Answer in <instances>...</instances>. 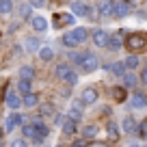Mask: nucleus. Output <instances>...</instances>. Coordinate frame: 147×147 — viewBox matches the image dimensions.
Wrapping results in <instances>:
<instances>
[{
  "label": "nucleus",
  "mask_w": 147,
  "mask_h": 147,
  "mask_svg": "<svg viewBox=\"0 0 147 147\" xmlns=\"http://www.w3.org/2000/svg\"><path fill=\"white\" fill-rule=\"evenodd\" d=\"M87 37H89V30L87 28H74L71 32H65L63 35V46H67V48H76L78 43H82V41H87Z\"/></svg>",
  "instance_id": "1"
},
{
  "label": "nucleus",
  "mask_w": 147,
  "mask_h": 147,
  "mask_svg": "<svg viewBox=\"0 0 147 147\" xmlns=\"http://www.w3.org/2000/svg\"><path fill=\"white\" fill-rule=\"evenodd\" d=\"M28 117L26 115H20V113H13V115H9V119H7V123H5V130L7 132H13L15 130V125H24V123H28Z\"/></svg>",
  "instance_id": "2"
},
{
  "label": "nucleus",
  "mask_w": 147,
  "mask_h": 147,
  "mask_svg": "<svg viewBox=\"0 0 147 147\" xmlns=\"http://www.w3.org/2000/svg\"><path fill=\"white\" fill-rule=\"evenodd\" d=\"M97 65H100L97 56H95V54H89V52H84L82 61H80V67H84V71H95Z\"/></svg>",
  "instance_id": "3"
},
{
  "label": "nucleus",
  "mask_w": 147,
  "mask_h": 147,
  "mask_svg": "<svg viewBox=\"0 0 147 147\" xmlns=\"http://www.w3.org/2000/svg\"><path fill=\"white\" fill-rule=\"evenodd\" d=\"M93 43H95L97 48H106L108 46V37H110V32H106L104 28H95V32H93Z\"/></svg>",
  "instance_id": "4"
},
{
  "label": "nucleus",
  "mask_w": 147,
  "mask_h": 147,
  "mask_svg": "<svg viewBox=\"0 0 147 147\" xmlns=\"http://www.w3.org/2000/svg\"><path fill=\"white\" fill-rule=\"evenodd\" d=\"M128 48L130 50H134V52H141V50H145V37L143 35H130L128 37Z\"/></svg>",
  "instance_id": "5"
},
{
  "label": "nucleus",
  "mask_w": 147,
  "mask_h": 147,
  "mask_svg": "<svg viewBox=\"0 0 147 147\" xmlns=\"http://www.w3.org/2000/svg\"><path fill=\"white\" fill-rule=\"evenodd\" d=\"M84 15V18H93V7L84 5V2H71V15Z\"/></svg>",
  "instance_id": "6"
},
{
  "label": "nucleus",
  "mask_w": 147,
  "mask_h": 147,
  "mask_svg": "<svg viewBox=\"0 0 147 147\" xmlns=\"http://www.w3.org/2000/svg\"><path fill=\"white\" fill-rule=\"evenodd\" d=\"M128 13H130V5L128 2H113V15L115 18H128Z\"/></svg>",
  "instance_id": "7"
},
{
  "label": "nucleus",
  "mask_w": 147,
  "mask_h": 147,
  "mask_svg": "<svg viewBox=\"0 0 147 147\" xmlns=\"http://www.w3.org/2000/svg\"><path fill=\"white\" fill-rule=\"evenodd\" d=\"M74 15L71 13H56V18H54V26L56 28H61V26H71L74 24Z\"/></svg>",
  "instance_id": "8"
},
{
  "label": "nucleus",
  "mask_w": 147,
  "mask_h": 147,
  "mask_svg": "<svg viewBox=\"0 0 147 147\" xmlns=\"http://www.w3.org/2000/svg\"><path fill=\"white\" fill-rule=\"evenodd\" d=\"M80 102H82V104H95V102H97V91H95L93 87H87V89L82 91Z\"/></svg>",
  "instance_id": "9"
},
{
  "label": "nucleus",
  "mask_w": 147,
  "mask_h": 147,
  "mask_svg": "<svg viewBox=\"0 0 147 147\" xmlns=\"http://www.w3.org/2000/svg\"><path fill=\"white\" fill-rule=\"evenodd\" d=\"M30 24H32V28H35L37 32H43L48 28V20L43 18V15H35V18L30 20Z\"/></svg>",
  "instance_id": "10"
},
{
  "label": "nucleus",
  "mask_w": 147,
  "mask_h": 147,
  "mask_svg": "<svg viewBox=\"0 0 147 147\" xmlns=\"http://www.w3.org/2000/svg\"><path fill=\"white\" fill-rule=\"evenodd\" d=\"M7 106H9L11 110H18L20 106H22V97L18 95V93H7Z\"/></svg>",
  "instance_id": "11"
},
{
  "label": "nucleus",
  "mask_w": 147,
  "mask_h": 147,
  "mask_svg": "<svg viewBox=\"0 0 147 147\" xmlns=\"http://www.w3.org/2000/svg\"><path fill=\"white\" fill-rule=\"evenodd\" d=\"M130 106L136 108V110H143L145 108V95H143V93H134V95L130 97Z\"/></svg>",
  "instance_id": "12"
},
{
  "label": "nucleus",
  "mask_w": 147,
  "mask_h": 147,
  "mask_svg": "<svg viewBox=\"0 0 147 147\" xmlns=\"http://www.w3.org/2000/svg\"><path fill=\"white\" fill-rule=\"evenodd\" d=\"M71 71H74V69H71V67H69V65H67V63H61V65H59V67H56V71H54V74H56V78H61V80H65V78H67V76H69V74H71Z\"/></svg>",
  "instance_id": "13"
},
{
  "label": "nucleus",
  "mask_w": 147,
  "mask_h": 147,
  "mask_svg": "<svg viewBox=\"0 0 147 147\" xmlns=\"http://www.w3.org/2000/svg\"><path fill=\"white\" fill-rule=\"evenodd\" d=\"M37 104H39V95H35V93H28L22 97V106H26V108H32Z\"/></svg>",
  "instance_id": "14"
},
{
  "label": "nucleus",
  "mask_w": 147,
  "mask_h": 147,
  "mask_svg": "<svg viewBox=\"0 0 147 147\" xmlns=\"http://www.w3.org/2000/svg\"><path fill=\"white\" fill-rule=\"evenodd\" d=\"M32 78H35V69H32L30 65H24V67L20 69V80H28V82H30Z\"/></svg>",
  "instance_id": "15"
},
{
  "label": "nucleus",
  "mask_w": 147,
  "mask_h": 147,
  "mask_svg": "<svg viewBox=\"0 0 147 147\" xmlns=\"http://www.w3.org/2000/svg\"><path fill=\"white\" fill-rule=\"evenodd\" d=\"M106 132H108V136L113 138V141H117V138H119V125H117L115 121H108V123H106Z\"/></svg>",
  "instance_id": "16"
},
{
  "label": "nucleus",
  "mask_w": 147,
  "mask_h": 147,
  "mask_svg": "<svg viewBox=\"0 0 147 147\" xmlns=\"http://www.w3.org/2000/svg\"><path fill=\"white\" fill-rule=\"evenodd\" d=\"M108 71H113L115 76H123V74H125L123 61H117V63H110V65H108Z\"/></svg>",
  "instance_id": "17"
},
{
  "label": "nucleus",
  "mask_w": 147,
  "mask_h": 147,
  "mask_svg": "<svg viewBox=\"0 0 147 147\" xmlns=\"http://www.w3.org/2000/svg\"><path fill=\"white\" fill-rule=\"evenodd\" d=\"M24 48H26V52H35V50H39V39L37 37H28L26 39V43H24Z\"/></svg>",
  "instance_id": "18"
},
{
  "label": "nucleus",
  "mask_w": 147,
  "mask_h": 147,
  "mask_svg": "<svg viewBox=\"0 0 147 147\" xmlns=\"http://www.w3.org/2000/svg\"><path fill=\"white\" fill-rule=\"evenodd\" d=\"M97 9H100L102 18H108V15H113V2H100Z\"/></svg>",
  "instance_id": "19"
},
{
  "label": "nucleus",
  "mask_w": 147,
  "mask_h": 147,
  "mask_svg": "<svg viewBox=\"0 0 147 147\" xmlns=\"http://www.w3.org/2000/svg\"><path fill=\"white\" fill-rule=\"evenodd\" d=\"M123 67L130 69V71H132V69H136V67H138V56H136V54H130L128 59L123 61Z\"/></svg>",
  "instance_id": "20"
},
{
  "label": "nucleus",
  "mask_w": 147,
  "mask_h": 147,
  "mask_svg": "<svg viewBox=\"0 0 147 147\" xmlns=\"http://www.w3.org/2000/svg\"><path fill=\"white\" fill-rule=\"evenodd\" d=\"M121 43H123V41H121V35H117V32L113 37H108V48H113V50H119Z\"/></svg>",
  "instance_id": "21"
},
{
  "label": "nucleus",
  "mask_w": 147,
  "mask_h": 147,
  "mask_svg": "<svg viewBox=\"0 0 147 147\" xmlns=\"http://www.w3.org/2000/svg\"><path fill=\"white\" fill-rule=\"evenodd\" d=\"M123 130L125 132H136V119H132V117H125L123 119Z\"/></svg>",
  "instance_id": "22"
},
{
  "label": "nucleus",
  "mask_w": 147,
  "mask_h": 147,
  "mask_svg": "<svg viewBox=\"0 0 147 147\" xmlns=\"http://www.w3.org/2000/svg\"><path fill=\"white\" fill-rule=\"evenodd\" d=\"M22 134H24L26 138H35V136H37V134H35V125H32L30 121H28V123H24V125H22Z\"/></svg>",
  "instance_id": "23"
},
{
  "label": "nucleus",
  "mask_w": 147,
  "mask_h": 147,
  "mask_svg": "<svg viewBox=\"0 0 147 147\" xmlns=\"http://www.w3.org/2000/svg\"><path fill=\"white\" fill-rule=\"evenodd\" d=\"M11 11H13V2H11V0H0V13L9 15Z\"/></svg>",
  "instance_id": "24"
},
{
  "label": "nucleus",
  "mask_w": 147,
  "mask_h": 147,
  "mask_svg": "<svg viewBox=\"0 0 147 147\" xmlns=\"http://www.w3.org/2000/svg\"><path fill=\"white\" fill-rule=\"evenodd\" d=\"M76 128H78V123H76V121L65 119V123H63V132H65V134H74V132H76Z\"/></svg>",
  "instance_id": "25"
},
{
  "label": "nucleus",
  "mask_w": 147,
  "mask_h": 147,
  "mask_svg": "<svg viewBox=\"0 0 147 147\" xmlns=\"http://www.w3.org/2000/svg\"><path fill=\"white\" fill-rule=\"evenodd\" d=\"M30 89H32V82H28V80H20V82H18V91L24 93V95H28Z\"/></svg>",
  "instance_id": "26"
},
{
  "label": "nucleus",
  "mask_w": 147,
  "mask_h": 147,
  "mask_svg": "<svg viewBox=\"0 0 147 147\" xmlns=\"http://www.w3.org/2000/svg\"><path fill=\"white\" fill-rule=\"evenodd\" d=\"M123 80H125V87H136V84H138V78H136V76H134V74L132 71H125L123 74Z\"/></svg>",
  "instance_id": "27"
},
{
  "label": "nucleus",
  "mask_w": 147,
  "mask_h": 147,
  "mask_svg": "<svg viewBox=\"0 0 147 147\" xmlns=\"http://www.w3.org/2000/svg\"><path fill=\"white\" fill-rule=\"evenodd\" d=\"M39 56H41V61H52L54 52H52V48H39Z\"/></svg>",
  "instance_id": "28"
},
{
  "label": "nucleus",
  "mask_w": 147,
  "mask_h": 147,
  "mask_svg": "<svg viewBox=\"0 0 147 147\" xmlns=\"http://www.w3.org/2000/svg\"><path fill=\"white\" fill-rule=\"evenodd\" d=\"M82 136H84V141H87V138L97 136V125H87V128L82 130Z\"/></svg>",
  "instance_id": "29"
},
{
  "label": "nucleus",
  "mask_w": 147,
  "mask_h": 147,
  "mask_svg": "<svg viewBox=\"0 0 147 147\" xmlns=\"http://www.w3.org/2000/svg\"><path fill=\"white\" fill-rule=\"evenodd\" d=\"M113 97H115L117 102H125V89L123 87H115L113 89Z\"/></svg>",
  "instance_id": "30"
},
{
  "label": "nucleus",
  "mask_w": 147,
  "mask_h": 147,
  "mask_svg": "<svg viewBox=\"0 0 147 147\" xmlns=\"http://www.w3.org/2000/svg\"><path fill=\"white\" fill-rule=\"evenodd\" d=\"M65 82H67V87H74V84L78 82V74H74V71H71L67 78H65Z\"/></svg>",
  "instance_id": "31"
},
{
  "label": "nucleus",
  "mask_w": 147,
  "mask_h": 147,
  "mask_svg": "<svg viewBox=\"0 0 147 147\" xmlns=\"http://www.w3.org/2000/svg\"><path fill=\"white\" fill-rule=\"evenodd\" d=\"M41 115H54V106L52 104H43L41 106Z\"/></svg>",
  "instance_id": "32"
},
{
  "label": "nucleus",
  "mask_w": 147,
  "mask_h": 147,
  "mask_svg": "<svg viewBox=\"0 0 147 147\" xmlns=\"http://www.w3.org/2000/svg\"><path fill=\"white\" fill-rule=\"evenodd\" d=\"M82 56L84 54H80V52H69V61H74V63H78V65H80V61H82Z\"/></svg>",
  "instance_id": "33"
},
{
  "label": "nucleus",
  "mask_w": 147,
  "mask_h": 147,
  "mask_svg": "<svg viewBox=\"0 0 147 147\" xmlns=\"http://www.w3.org/2000/svg\"><path fill=\"white\" fill-rule=\"evenodd\" d=\"M20 11H22L24 18H28V13H30V5H28V2H22V5H20Z\"/></svg>",
  "instance_id": "34"
},
{
  "label": "nucleus",
  "mask_w": 147,
  "mask_h": 147,
  "mask_svg": "<svg viewBox=\"0 0 147 147\" xmlns=\"http://www.w3.org/2000/svg\"><path fill=\"white\" fill-rule=\"evenodd\" d=\"M11 147H28V143L22 141V138H15V141L11 143Z\"/></svg>",
  "instance_id": "35"
},
{
  "label": "nucleus",
  "mask_w": 147,
  "mask_h": 147,
  "mask_svg": "<svg viewBox=\"0 0 147 147\" xmlns=\"http://www.w3.org/2000/svg\"><path fill=\"white\" fill-rule=\"evenodd\" d=\"M65 119H67V117H65V115H56V117H54V123H56V125H61V128H63Z\"/></svg>",
  "instance_id": "36"
},
{
  "label": "nucleus",
  "mask_w": 147,
  "mask_h": 147,
  "mask_svg": "<svg viewBox=\"0 0 147 147\" xmlns=\"http://www.w3.org/2000/svg\"><path fill=\"white\" fill-rule=\"evenodd\" d=\"M30 7H35V9H41V7H46V2H39V0H35V2H28Z\"/></svg>",
  "instance_id": "37"
},
{
  "label": "nucleus",
  "mask_w": 147,
  "mask_h": 147,
  "mask_svg": "<svg viewBox=\"0 0 147 147\" xmlns=\"http://www.w3.org/2000/svg\"><path fill=\"white\" fill-rule=\"evenodd\" d=\"M138 82H143V84L147 82V69H143V71H141V78H138Z\"/></svg>",
  "instance_id": "38"
},
{
  "label": "nucleus",
  "mask_w": 147,
  "mask_h": 147,
  "mask_svg": "<svg viewBox=\"0 0 147 147\" xmlns=\"http://www.w3.org/2000/svg\"><path fill=\"white\" fill-rule=\"evenodd\" d=\"M87 145V141L84 138H80V141H74V147H84Z\"/></svg>",
  "instance_id": "39"
},
{
  "label": "nucleus",
  "mask_w": 147,
  "mask_h": 147,
  "mask_svg": "<svg viewBox=\"0 0 147 147\" xmlns=\"http://www.w3.org/2000/svg\"><path fill=\"white\" fill-rule=\"evenodd\" d=\"M128 147H143V145H138V143H130Z\"/></svg>",
  "instance_id": "40"
},
{
  "label": "nucleus",
  "mask_w": 147,
  "mask_h": 147,
  "mask_svg": "<svg viewBox=\"0 0 147 147\" xmlns=\"http://www.w3.org/2000/svg\"><path fill=\"white\" fill-rule=\"evenodd\" d=\"M93 147H106V145H104V143H95Z\"/></svg>",
  "instance_id": "41"
},
{
  "label": "nucleus",
  "mask_w": 147,
  "mask_h": 147,
  "mask_svg": "<svg viewBox=\"0 0 147 147\" xmlns=\"http://www.w3.org/2000/svg\"><path fill=\"white\" fill-rule=\"evenodd\" d=\"M0 136H2V128H0Z\"/></svg>",
  "instance_id": "42"
},
{
  "label": "nucleus",
  "mask_w": 147,
  "mask_h": 147,
  "mask_svg": "<svg viewBox=\"0 0 147 147\" xmlns=\"http://www.w3.org/2000/svg\"><path fill=\"white\" fill-rule=\"evenodd\" d=\"M0 147H5V145H2V141H0Z\"/></svg>",
  "instance_id": "43"
}]
</instances>
